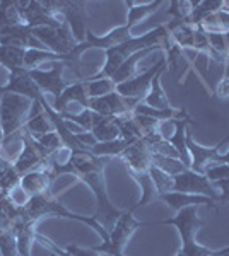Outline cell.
<instances>
[{
    "label": "cell",
    "instance_id": "cell-1",
    "mask_svg": "<svg viewBox=\"0 0 229 256\" xmlns=\"http://www.w3.org/2000/svg\"><path fill=\"white\" fill-rule=\"evenodd\" d=\"M23 210V214L26 216L29 220H33L35 224H38L43 217H60V218H69V220H77V222H82V224L89 226L91 229H94L96 232L99 234L101 241H108L110 238V232L99 224L96 218L91 216H77V214H72L70 210L62 204V196L57 198L53 195L52 192H47L43 195H36V196H31L28 202V205Z\"/></svg>",
    "mask_w": 229,
    "mask_h": 256
},
{
    "label": "cell",
    "instance_id": "cell-2",
    "mask_svg": "<svg viewBox=\"0 0 229 256\" xmlns=\"http://www.w3.org/2000/svg\"><path fill=\"white\" fill-rule=\"evenodd\" d=\"M149 226H174L181 239V250L176 256H212L215 250L197 242V232L203 227V220L198 217V207L181 208L176 216L171 218L157 222H147Z\"/></svg>",
    "mask_w": 229,
    "mask_h": 256
},
{
    "label": "cell",
    "instance_id": "cell-3",
    "mask_svg": "<svg viewBox=\"0 0 229 256\" xmlns=\"http://www.w3.org/2000/svg\"><path fill=\"white\" fill-rule=\"evenodd\" d=\"M168 36V30H166V24H159L157 28L147 31L142 36H132L128 41L118 44V46H113L110 50H106V62L103 65V68L99 70L96 76H91L93 79H110L111 76L120 68V65L123 64L125 60L130 55H134L135 52L149 46H156V44H161V41Z\"/></svg>",
    "mask_w": 229,
    "mask_h": 256
},
{
    "label": "cell",
    "instance_id": "cell-4",
    "mask_svg": "<svg viewBox=\"0 0 229 256\" xmlns=\"http://www.w3.org/2000/svg\"><path fill=\"white\" fill-rule=\"evenodd\" d=\"M33 106H35V101L26 96L2 92V98H0V122H2L4 130L2 146L23 130V126L31 118Z\"/></svg>",
    "mask_w": 229,
    "mask_h": 256
},
{
    "label": "cell",
    "instance_id": "cell-5",
    "mask_svg": "<svg viewBox=\"0 0 229 256\" xmlns=\"http://www.w3.org/2000/svg\"><path fill=\"white\" fill-rule=\"evenodd\" d=\"M79 181H82L84 184H87V188L94 193L96 198V212H94V218L99 222L105 229L110 232L113 229L115 222L118 220L120 216L123 214V210L116 208L113 204L110 202V196H108L106 192V181H105V169H99V171L89 172V174H84L79 178Z\"/></svg>",
    "mask_w": 229,
    "mask_h": 256
},
{
    "label": "cell",
    "instance_id": "cell-6",
    "mask_svg": "<svg viewBox=\"0 0 229 256\" xmlns=\"http://www.w3.org/2000/svg\"><path fill=\"white\" fill-rule=\"evenodd\" d=\"M144 226H149L147 222L137 220L134 216V210H123V214L120 216L118 220L115 222L113 229L110 230V238L108 241H103L99 246H93L91 250L96 251L99 254H108V256H125L123 250L128 244L130 238L134 236L137 230Z\"/></svg>",
    "mask_w": 229,
    "mask_h": 256
},
{
    "label": "cell",
    "instance_id": "cell-7",
    "mask_svg": "<svg viewBox=\"0 0 229 256\" xmlns=\"http://www.w3.org/2000/svg\"><path fill=\"white\" fill-rule=\"evenodd\" d=\"M47 4L55 14L64 16L65 22L69 24L77 43H84L86 34L89 31V28H87V19H89L87 2H82V0H60V2L48 0Z\"/></svg>",
    "mask_w": 229,
    "mask_h": 256
},
{
    "label": "cell",
    "instance_id": "cell-8",
    "mask_svg": "<svg viewBox=\"0 0 229 256\" xmlns=\"http://www.w3.org/2000/svg\"><path fill=\"white\" fill-rule=\"evenodd\" d=\"M33 34L45 48L57 53V55L67 56L79 44L67 22L62 24L60 28H35Z\"/></svg>",
    "mask_w": 229,
    "mask_h": 256
},
{
    "label": "cell",
    "instance_id": "cell-9",
    "mask_svg": "<svg viewBox=\"0 0 229 256\" xmlns=\"http://www.w3.org/2000/svg\"><path fill=\"white\" fill-rule=\"evenodd\" d=\"M173 192L186 193V195L209 196L215 204L219 202V192L215 188V184L205 174H198V172L191 171V169H186L181 174L173 176Z\"/></svg>",
    "mask_w": 229,
    "mask_h": 256
},
{
    "label": "cell",
    "instance_id": "cell-10",
    "mask_svg": "<svg viewBox=\"0 0 229 256\" xmlns=\"http://www.w3.org/2000/svg\"><path fill=\"white\" fill-rule=\"evenodd\" d=\"M227 140H229V137L220 140L217 146H214V147H203L200 144L195 142L190 130L186 132V148H188V152H190V159H191L190 169L191 171L198 172V174H205L209 168L217 166L219 158L222 156L220 150H222V147L227 144Z\"/></svg>",
    "mask_w": 229,
    "mask_h": 256
},
{
    "label": "cell",
    "instance_id": "cell-11",
    "mask_svg": "<svg viewBox=\"0 0 229 256\" xmlns=\"http://www.w3.org/2000/svg\"><path fill=\"white\" fill-rule=\"evenodd\" d=\"M166 67H168V62H166V56H162L156 65H152V67L147 68L145 72L137 74L134 79L122 82V84L116 86V92H118L120 96L127 98V99H137V101H142L144 96L149 92V89H151L152 79Z\"/></svg>",
    "mask_w": 229,
    "mask_h": 256
},
{
    "label": "cell",
    "instance_id": "cell-12",
    "mask_svg": "<svg viewBox=\"0 0 229 256\" xmlns=\"http://www.w3.org/2000/svg\"><path fill=\"white\" fill-rule=\"evenodd\" d=\"M139 102L140 101H137V99H127V98L120 96V94L115 90V92H110L101 98H91L89 110L98 114H101V116L116 118V116H123V114L134 113L135 106L139 104Z\"/></svg>",
    "mask_w": 229,
    "mask_h": 256
},
{
    "label": "cell",
    "instance_id": "cell-13",
    "mask_svg": "<svg viewBox=\"0 0 229 256\" xmlns=\"http://www.w3.org/2000/svg\"><path fill=\"white\" fill-rule=\"evenodd\" d=\"M65 67H67L65 62H55L50 70L35 68V70H29V74H31L33 80L36 82V86L41 89V92L43 94L50 92L57 99L70 84H72V82H69L67 79H64Z\"/></svg>",
    "mask_w": 229,
    "mask_h": 256
},
{
    "label": "cell",
    "instance_id": "cell-14",
    "mask_svg": "<svg viewBox=\"0 0 229 256\" xmlns=\"http://www.w3.org/2000/svg\"><path fill=\"white\" fill-rule=\"evenodd\" d=\"M21 144H23V148H21L18 158L12 160L14 171L18 172L19 178L41 168V164L45 162L43 156H41V152L35 144V138H31L29 135L21 132Z\"/></svg>",
    "mask_w": 229,
    "mask_h": 256
},
{
    "label": "cell",
    "instance_id": "cell-15",
    "mask_svg": "<svg viewBox=\"0 0 229 256\" xmlns=\"http://www.w3.org/2000/svg\"><path fill=\"white\" fill-rule=\"evenodd\" d=\"M0 92H14L19 96H26L33 101H40L43 98L41 89L36 86V82L33 80L31 74L26 68H19L14 72H9V80L6 86L0 88Z\"/></svg>",
    "mask_w": 229,
    "mask_h": 256
},
{
    "label": "cell",
    "instance_id": "cell-16",
    "mask_svg": "<svg viewBox=\"0 0 229 256\" xmlns=\"http://www.w3.org/2000/svg\"><path fill=\"white\" fill-rule=\"evenodd\" d=\"M120 159L125 162L128 172H144L149 171L152 166L151 162V148L144 138L135 140L134 144L127 147V150L120 156Z\"/></svg>",
    "mask_w": 229,
    "mask_h": 256
},
{
    "label": "cell",
    "instance_id": "cell-17",
    "mask_svg": "<svg viewBox=\"0 0 229 256\" xmlns=\"http://www.w3.org/2000/svg\"><path fill=\"white\" fill-rule=\"evenodd\" d=\"M70 104H77L79 108L89 110V98H87L86 92V84L84 80H76L69 86L64 92L60 94L55 99V104H53V110L57 113H65L69 110Z\"/></svg>",
    "mask_w": 229,
    "mask_h": 256
},
{
    "label": "cell",
    "instance_id": "cell-18",
    "mask_svg": "<svg viewBox=\"0 0 229 256\" xmlns=\"http://www.w3.org/2000/svg\"><path fill=\"white\" fill-rule=\"evenodd\" d=\"M12 232H14L16 241H18L19 256H31V248L33 242H36V234L38 232H36V224L24 216L23 210H21V216L12 227Z\"/></svg>",
    "mask_w": 229,
    "mask_h": 256
},
{
    "label": "cell",
    "instance_id": "cell-19",
    "mask_svg": "<svg viewBox=\"0 0 229 256\" xmlns=\"http://www.w3.org/2000/svg\"><path fill=\"white\" fill-rule=\"evenodd\" d=\"M159 200L164 202L174 214L180 212V210L185 207H191V205H195V207L203 205V207H207V208H217L214 200H210L209 196H202V195H186V193L169 192V193H166V195H161Z\"/></svg>",
    "mask_w": 229,
    "mask_h": 256
},
{
    "label": "cell",
    "instance_id": "cell-20",
    "mask_svg": "<svg viewBox=\"0 0 229 256\" xmlns=\"http://www.w3.org/2000/svg\"><path fill=\"white\" fill-rule=\"evenodd\" d=\"M21 132L29 135V137L35 138V140L45 137L47 134L55 132V125H53L50 116L45 113L43 108H41L40 101H35V111L31 113V118L28 120V123L23 126Z\"/></svg>",
    "mask_w": 229,
    "mask_h": 256
},
{
    "label": "cell",
    "instance_id": "cell-21",
    "mask_svg": "<svg viewBox=\"0 0 229 256\" xmlns=\"http://www.w3.org/2000/svg\"><path fill=\"white\" fill-rule=\"evenodd\" d=\"M53 180L50 178V172L45 168H38L35 171L28 172V174L21 176L19 184L29 196L43 195V193L50 192Z\"/></svg>",
    "mask_w": 229,
    "mask_h": 256
},
{
    "label": "cell",
    "instance_id": "cell-22",
    "mask_svg": "<svg viewBox=\"0 0 229 256\" xmlns=\"http://www.w3.org/2000/svg\"><path fill=\"white\" fill-rule=\"evenodd\" d=\"M157 50H162V44H156V46H149V48H144V50H139V52H135L134 55H130L122 65H120V68L116 70V72L110 77V79L113 80L115 86H118V84H122V82H127V80H130V79H134V77L137 76V65H139V62L142 60V58H145L147 55H151L152 52H157Z\"/></svg>",
    "mask_w": 229,
    "mask_h": 256
},
{
    "label": "cell",
    "instance_id": "cell-23",
    "mask_svg": "<svg viewBox=\"0 0 229 256\" xmlns=\"http://www.w3.org/2000/svg\"><path fill=\"white\" fill-rule=\"evenodd\" d=\"M169 40L176 44L181 52H193L195 26L190 22H168L166 24Z\"/></svg>",
    "mask_w": 229,
    "mask_h": 256
},
{
    "label": "cell",
    "instance_id": "cell-24",
    "mask_svg": "<svg viewBox=\"0 0 229 256\" xmlns=\"http://www.w3.org/2000/svg\"><path fill=\"white\" fill-rule=\"evenodd\" d=\"M191 123V118L185 120H176L174 122V132L171 134V137L168 138V142L176 148L180 160L190 169L191 166V159H190V152L186 148V132H188V125Z\"/></svg>",
    "mask_w": 229,
    "mask_h": 256
},
{
    "label": "cell",
    "instance_id": "cell-25",
    "mask_svg": "<svg viewBox=\"0 0 229 256\" xmlns=\"http://www.w3.org/2000/svg\"><path fill=\"white\" fill-rule=\"evenodd\" d=\"M91 134L94 135L96 142H110V140L122 138L115 120L108 118V116H101V114L94 113V111H93V126H91Z\"/></svg>",
    "mask_w": 229,
    "mask_h": 256
},
{
    "label": "cell",
    "instance_id": "cell-26",
    "mask_svg": "<svg viewBox=\"0 0 229 256\" xmlns=\"http://www.w3.org/2000/svg\"><path fill=\"white\" fill-rule=\"evenodd\" d=\"M162 0H154V2H137V0H127V24L130 28L137 26V22H140L147 16L154 14L159 7L162 6Z\"/></svg>",
    "mask_w": 229,
    "mask_h": 256
},
{
    "label": "cell",
    "instance_id": "cell-27",
    "mask_svg": "<svg viewBox=\"0 0 229 256\" xmlns=\"http://www.w3.org/2000/svg\"><path fill=\"white\" fill-rule=\"evenodd\" d=\"M130 174L132 180L135 181L137 184L140 186V192H142V196H140V200L134 204L130 207V210H135L140 208V207H145V205H149L152 200H156L157 196V192H156V186H154L152 180H151V174H149V171H144V172H128Z\"/></svg>",
    "mask_w": 229,
    "mask_h": 256
},
{
    "label": "cell",
    "instance_id": "cell-28",
    "mask_svg": "<svg viewBox=\"0 0 229 256\" xmlns=\"http://www.w3.org/2000/svg\"><path fill=\"white\" fill-rule=\"evenodd\" d=\"M164 70H161V72L154 77L152 82H151V89H149V92L145 94L144 99L140 101L142 104L149 106V108H154V110L171 108V102H169V99H168V96H166L164 89H162V86H161V76H162Z\"/></svg>",
    "mask_w": 229,
    "mask_h": 256
},
{
    "label": "cell",
    "instance_id": "cell-29",
    "mask_svg": "<svg viewBox=\"0 0 229 256\" xmlns=\"http://www.w3.org/2000/svg\"><path fill=\"white\" fill-rule=\"evenodd\" d=\"M45 62H65L69 67V60L65 55H57V53L50 52V50H36V48H31V50H26V55H24V68L26 70H35V68H40L41 64Z\"/></svg>",
    "mask_w": 229,
    "mask_h": 256
},
{
    "label": "cell",
    "instance_id": "cell-30",
    "mask_svg": "<svg viewBox=\"0 0 229 256\" xmlns=\"http://www.w3.org/2000/svg\"><path fill=\"white\" fill-rule=\"evenodd\" d=\"M130 140H125V138H116V140H110V142H98L96 146H93L89 148L91 154L99 156V158H120L127 147L130 146Z\"/></svg>",
    "mask_w": 229,
    "mask_h": 256
},
{
    "label": "cell",
    "instance_id": "cell-31",
    "mask_svg": "<svg viewBox=\"0 0 229 256\" xmlns=\"http://www.w3.org/2000/svg\"><path fill=\"white\" fill-rule=\"evenodd\" d=\"M24 55H26V50L24 48L0 44V65L6 67L9 72L24 68Z\"/></svg>",
    "mask_w": 229,
    "mask_h": 256
},
{
    "label": "cell",
    "instance_id": "cell-32",
    "mask_svg": "<svg viewBox=\"0 0 229 256\" xmlns=\"http://www.w3.org/2000/svg\"><path fill=\"white\" fill-rule=\"evenodd\" d=\"M151 162L152 166L159 168L161 171H164L166 174L169 176H176V174H181V172H185L186 168L185 164L181 162L180 159L176 158H166V156H159V154H152L151 152Z\"/></svg>",
    "mask_w": 229,
    "mask_h": 256
},
{
    "label": "cell",
    "instance_id": "cell-33",
    "mask_svg": "<svg viewBox=\"0 0 229 256\" xmlns=\"http://www.w3.org/2000/svg\"><path fill=\"white\" fill-rule=\"evenodd\" d=\"M86 84V92L87 98H101L106 96L110 92H115L116 86L113 84L111 79H93V77H87V79H82Z\"/></svg>",
    "mask_w": 229,
    "mask_h": 256
},
{
    "label": "cell",
    "instance_id": "cell-34",
    "mask_svg": "<svg viewBox=\"0 0 229 256\" xmlns=\"http://www.w3.org/2000/svg\"><path fill=\"white\" fill-rule=\"evenodd\" d=\"M195 2H188V0H173L169 4L168 16H169V22H190V16L193 10ZM191 24V22H190Z\"/></svg>",
    "mask_w": 229,
    "mask_h": 256
},
{
    "label": "cell",
    "instance_id": "cell-35",
    "mask_svg": "<svg viewBox=\"0 0 229 256\" xmlns=\"http://www.w3.org/2000/svg\"><path fill=\"white\" fill-rule=\"evenodd\" d=\"M35 144H36V147H38V150L41 152V156H43L45 160H47L48 158H52L53 154H57L58 150L65 148L57 132H52V134H47L45 137L35 140Z\"/></svg>",
    "mask_w": 229,
    "mask_h": 256
},
{
    "label": "cell",
    "instance_id": "cell-36",
    "mask_svg": "<svg viewBox=\"0 0 229 256\" xmlns=\"http://www.w3.org/2000/svg\"><path fill=\"white\" fill-rule=\"evenodd\" d=\"M21 216V208L16 207L9 198H4L0 202V229L2 230H11L14 227L16 220Z\"/></svg>",
    "mask_w": 229,
    "mask_h": 256
},
{
    "label": "cell",
    "instance_id": "cell-37",
    "mask_svg": "<svg viewBox=\"0 0 229 256\" xmlns=\"http://www.w3.org/2000/svg\"><path fill=\"white\" fill-rule=\"evenodd\" d=\"M149 174H151V180H152L154 186H156L157 196L173 192V176L166 174L164 171H161V169L156 166L149 168Z\"/></svg>",
    "mask_w": 229,
    "mask_h": 256
},
{
    "label": "cell",
    "instance_id": "cell-38",
    "mask_svg": "<svg viewBox=\"0 0 229 256\" xmlns=\"http://www.w3.org/2000/svg\"><path fill=\"white\" fill-rule=\"evenodd\" d=\"M0 256H19L18 241H16L14 232L0 229Z\"/></svg>",
    "mask_w": 229,
    "mask_h": 256
},
{
    "label": "cell",
    "instance_id": "cell-39",
    "mask_svg": "<svg viewBox=\"0 0 229 256\" xmlns=\"http://www.w3.org/2000/svg\"><path fill=\"white\" fill-rule=\"evenodd\" d=\"M7 198H9V200L18 208H24L28 205V202H29V198H31V196H29L28 193L21 188V184H18V186H14L9 193H7Z\"/></svg>",
    "mask_w": 229,
    "mask_h": 256
},
{
    "label": "cell",
    "instance_id": "cell-40",
    "mask_svg": "<svg viewBox=\"0 0 229 256\" xmlns=\"http://www.w3.org/2000/svg\"><path fill=\"white\" fill-rule=\"evenodd\" d=\"M205 176L209 178L210 181H217V180H224V178H229V164H217V166H212L207 169Z\"/></svg>",
    "mask_w": 229,
    "mask_h": 256
},
{
    "label": "cell",
    "instance_id": "cell-41",
    "mask_svg": "<svg viewBox=\"0 0 229 256\" xmlns=\"http://www.w3.org/2000/svg\"><path fill=\"white\" fill-rule=\"evenodd\" d=\"M215 184L219 192V202L220 204H227L229 202V178H224V180H217V181H212Z\"/></svg>",
    "mask_w": 229,
    "mask_h": 256
},
{
    "label": "cell",
    "instance_id": "cell-42",
    "mask_svg": "<svg viewBox=\"0 0 229 256\" xmlns=\"http://www.w3.org/2000/svg\"><path fill=\"white\" fill-rule=\"evenodd\" d=\"M215 96L219 99H229V77L224 76L222 79L217 82V86H215Z\"/></svg>",
    "mask_w": 229,
    "mask_h": 256
},
{
    "label": "cell",
    "instance_id": "cell-43",
    "mask_svg": "<svg viewBox=\"0 0 229 256\" xmlns=\"http://www.w3.org/2000/svg\"><path fill=\"white\" fill-rule=\"evenodd\" d=\"M65 250H67L72 256H99V253H96V251H93L91 248H81L76 244H69Z\"/></svg>",
    "mask_w": 229,
    "mask_h": 256
},
{
    "label": "cell",
    "instance_id": "cell-44",
    "mask_svg": "<svg viewBox=\"0 0 229 256\" xmlns=\"http://www.w3.org/2000/svg\"><path fill=\"white\" fill-rule=\"evenodd\" d=\"M212 256H229V246L222 248V250H215Z\"/></svg>",
    "mask_w": 229,
    "mask_h": 256
},
{
    "label": "cell",
    "instance_id": "cell-45",
    "mask_svg": "<svg viewBox=\"0 0 229 256\" xmlns=\"http://www.w3.org/2000/svg\"><path fill=\"white\" fill-rule=\"evenodd\" d=\"M219 164H229V148L226 150V154H222L219 158Z\"/></svg>",
    "mask_w": 229,
    "mask_h": 256
},
{
    "label": "cell",
    "instance_id": "cell-46",
    "mask_svg": "<svg viewBox=\"0 0 229 256\" xmlns=\"http://www.w3.org/2000/svg\"><path fill=\"white\" fill-rule=\"evenodd\" d=\"M0 98H2V92H0ZM4 142V130H2V122H0V147H2Z\"/></svg>",
    "mask_w": 229,
    "mask_h": 256
},
{
    "label": "cell",
    "instance_id": "cell-47",
    "mask_svg": "<svg viewBox=\"0 0 229 256\" xmlns=\"http://www.w3.org/2000/svg\"><path fill=\"white\" fill-rule=\"evenodd\" d=\"M226 43H227V65H229V32H226Z\"/></svg>",
    "mask_w": 229,
    "mask_h": 256
}]
</instances>
